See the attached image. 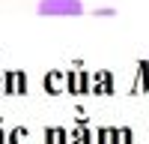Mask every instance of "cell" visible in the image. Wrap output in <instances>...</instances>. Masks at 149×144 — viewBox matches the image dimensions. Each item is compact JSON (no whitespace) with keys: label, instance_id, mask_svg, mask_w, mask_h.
I'll return each mask as SVG.
<instances>
[{"label":"cell","instance_id":"cell-1","mask_svg":"<svg viewBox=\"0 0 149 144\" xmlns=\"http://www.w3.org/2000/svg\"><path fill=\"white\" fill-rule=\"evenodd\" d=\"M81 0H39V15H81Z\"/></svg>","mask_w":149,"mask_h":144}]
</instances>
